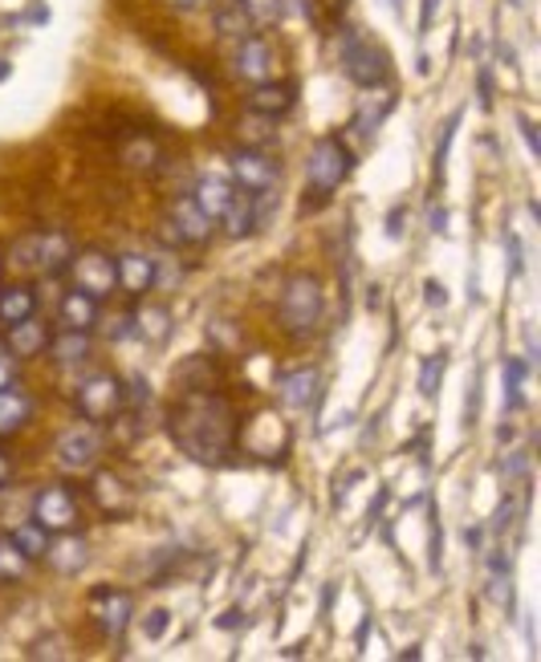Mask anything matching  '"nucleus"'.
Wrapping results in <instances>:
<instances>
[{
    "instance_id": "obj_1",
    "label": "nucleus",
    "mask_w": 541,
    "mask_h": 662,
    "mask_svg": "<svg viewBox=\"0 0 541 662\" xmlns=\"http://www.w3.org/2000/svg\"><path fill=\"white\" fill-rule=\"evenodd\" d=\"M171 443L196 464H225L241 443V419L225 390L216 386H183L167 411Z\"/></svg>"
},
{
    "instance_id": "obj_2",
    "label": "nucleus",
    "mask_w": 541,
    "mask_h": 662,
    "mask_svg": "<svg viewBox=\"0 0 541 662\" xmlns=\"http://www.w3.org/2000/svg\"><path fill=\"white\" fill-rule=\"evenodd\" d=\"M354 171V155L346 151V143L338 134H326V139H317L314 151H310V159H305V176H310V200L305 207H322L330 200V192H338V183Z\"/></svg>"
},
{
    "instance_id": "obj_3",
    "label": "nucleus",
    "mask_w": 541,
    "mask_h": 662,
    "mask_svg": "<svg viewBox=\"0 0 541 662\" xmlns=\"http://www.w3.org/2000/svg\"><path fill=\"white\" fill-rule=\"evenodd\" d=\"M277 313H281V325H286L293 338H310L317 329V322H322V313H326V293H322L317 277L293 273V277L286 280V289H281Z\"/></svg>"
},
{
    "instance_id": "obj_4",
    "label": "nucleus",
    "mask_w": 541,
    "mask_h": 662,
    "mask_svg": "<svg viewBox=\"0 0 541 662\" xmlns=\"http://www.w3.org/2000/svg\"><path fill=\"white\" fill-rule=\"evenodd\" d=\"M70 236L61 232H33L25 240H16L13 252H9V265L21 268V273H29V277H58L65 273L70 265Z\"/></svg>"
},
{
    "instance_id": "obj_5",
    "label": "nucleus",
    "mask_w": 541,
    "mask_h": 662,
    "mask_svg": "<svg viewBox=\"0 0 541 662\" xmlns=\"http://www.w3.org/2000/svg\"><path fill=\"white\" fill-rule=\"evenodd\" d=\"M342 74L362 89H375L387 82L392 74V58H387V49L375 45L371 37H362V33H346L342 37Z\"/></svg>"
},
{
    "instance_id": "obj_6",
    "label": "nucleus",
    "mask_w": 541,
    "mask_h": 662,
    "mask_svg": "<svg viewBox=\"0 0 541 662\" xmlns=\"http://www.w3.org/2000/svg\"><path fill=\"white\" fill-rule=\"evenodd\" d=\"M74 407L86 423H110L127 411V383L115 378V374H94L86 383L77 386Z\"/></svg>"
},
{
    "instance_id": "obj_7",
    "label": "nucleus",
    "mask_w": 541,
    "mask_h": 662,
    "mask_svg": "<svg viewBox=\"0 0 541 662\" xmlns=\"http://www.w3.org/2000/svg\"><path fill=\"white\" fill-rule=\"evenodd\" d=\"M74 289L91 293L94 301H106V297L119 289V273H115V256H106L98 249H86V252H74L70 265H65Z\"/></svg>"
},
{
    "instance_id": "obj_8",
    "label": "nucleus",
    "mask_w": 541,
    "mask_h": 662,
    "mask_svg": "<svg viewBox=\"0 0 541 662\" xmlns=\"http://www.w3.org/2000/svg\"><path fill=\"white\" fill-rule=\"evenodd\" d=\"M53 456L65 471H91L103 459V431L98 423H77V428L61 431L53 443Z\"/></svg>"
},
{
    "instance_id": "obj_9",
    "label": "nucleus",
    "mask_w": 541,
    "mask_h": 662,
    "mask_svg": "<svg viewBox=\"0 0 541 662\" xmlns=\"http://www.w3.org/2000/svg\"><path fill=\"white\" fill-rule=\"evenodd\" d=\"M212 224L204 212L196 207V200H176V204L167 207V220H164V240L171 249H196L212 236Z\"/></svg>"
},
{
    "instance_id": "obj_10",
    "label": "nucleus",
    "mask_w": 541,
    "mask_h": 662,
    "mask_svg": "<svg viewBox=\"0 0 541 662\" xmlns=\"http://www.w3.org/2000/svg\"><path fill=\"white\" fill-rule=\"evenodd\" d=\"M277 179H281V167L277 159H269L265 151H232V183H237V192H249V195H265L277 188Z\"/></svg>"
},
{
    "instance_id": "obj_11",
    "label": "nucleus",
    "mask_w": 541,
    "mask_h": 662,
    "mask_svg": "<svg viewBox=\"0 0 541 662\" xmlns=\"http://www.w3.org/2000/svg\"><path fill=\"white\" fill-rule=\"evenodd\" d=\"M86 605H91L94 622H98V630H103L106 638H122V634H127V626H131V614H135L131 593H127V589H119V586L91 589Z\"/></svg>"
},
{
    "instance_id": "obj_12",
    "label": "nucleus",
    "mask_w": 541,
    "mask_h": 662,
    "mask_svg": "<svg viewBox=\"0 0 541 662\" xmlns=\"http://www.w3.org/2000/svg\"><path fill=\"white\" fill-rule=\"evenodd\" d=\"M33 520L46 532H74L77 529V501L65 484H46L33 501Z\"/></svg>"
},
{
    "instance_id": "obj_13",
    "label": "nucleus",
    "mask_w": 541,
    "mask_h": 662,
    "mask_svg": "<svg viewBox=\"0 0 541 662\" xmlns=\"http://www.w3.org/2000/svg\"><path fill=\"white\" fill-rule=\"evenodd\" d=\"M91 501L103 508V516L122 520V516H131V508H135V488L127 484L122 476H115V471H94Z\"/></svg>"
},
{
    "instance_id": "obj_14",
    "label": "nucleus",
    "mask_w": 541,
    "mask_h": 662,
    "mask_svg": "<svg viewBox=\"0 0 541 662\" xmlns=\"http://www.w3.org/2000/svg\"><path fill=\"white\" fill-rule=\"evenodd\" d=\"M269 195H249V192H237V200H232V207H228L225 216H220V224H225V232L232 236V240H244V236H253L256 228H261V220H265V207H269Z\"/></svg>"
},
{
    "instance_id": "obj_15",
    "label": "nucleus",
    "mask_w": 541,
    "mask_h": 662,
    "mask_svg": "<svg viewBox=\"0 0 541 662\" xmlns=\"http://www.w3.org/2000/svg\"><path fill=\"white\" fill-rule=\"evenodd\" d=\"M41 561H49V565H53V574L77 577L82 569H86V561H91V545H86V537H77V529L74 532H58V537L49 541L46 557H41Z\"/></svg>"
},
{
    "instance_id": "obj_16",
    "label": "nucleus",
    "mask_w": 541,
    "mask_h": 662,
    "mask_svg": "<svg viewBox=\"0 0 541 662\" xmlns=\"http://www.w3.org/2000/svg\"><path fill=\"white\" fill-rule=\"evenodd\" d=\"M317 386H322V374H317L314 366L289 370V374L277 378V398H281V407H289V411H305V407H314Z\"/></svg>"
},
{
    "instance_id": "obj_17",
    "label": "nucleus",
    "mask_w": 541,
    "mask_h": 662,
    "mask_svg": "<svg viewBox=\"0 0 541 662\" xmlns=\"http://www.w3.org/2000/svg\"><path fill=\"white\" fill-rule=\"evenodd\" d=\"M115 273H119V289L127 297H143L155 289V261L143 252H122L115 256Z\"/></svg>"
},
{
    "instance_id": "obj_18",
    "label": "nucleus",
    "mask_w": 541,
    "mask_h": 662,
    "mask_svg": "<svg viewBox=\"0 0 541 662\" xmlns=\"http://www.w3.org/2000/svg\"><path fill=\"white\" fill-rule=\"evenodd\" d=\"M232 65H237V77L253 82V86L269 82V77H273V49H269V41H261V37H244L241 49H237V58H232Z\"/></svg>"
},
{
    "instance_id": "obj_19",
    "label": "nucleus",
    "mask_w": 541,
    "mask_h": 662,
    "mask_svg": "<svg viewBox=\"0 0 541 662\" xmlns=\"http://www.w3.org/2000/svg\"><path fill=\"white\" fill-rule=\"evenodd\" d=\"M33 419V395L21 386H0V440H9L16 431H25Z\"/></svg>"
},
{
    "instance_id": "obj_20",
    "label": "nucleus",
    "mask_w": 541,
    "mask_h": 662,
    "mask_svg": "<svg viewBox=\"0 0 541 662\" xmlns=\"http://www.w3.org/2000/svg\"><path fill=\"white\" fill-rule=\"evenodd\" d=\"M293 103H298V86H293V82H261V86H253V94H249V106H253V115L261 118L289 115Z\"/></svg>"
},
{
    "instance_id": "obj_21",
    "label": "nucleus",
    "mask_w": 541,
    "mask_h": 662,
    "mask_svg": "<svg viewBox=\"0 0 541 662\" xmlns=\"http://www.w3.org/2000/svg\"><path fill=\"white\" fill-rule=\"evenodd\" d=\"M49 346V329L46 322H37V313L25 317V322L9 325V334H4V350L13 353V358H37V353H46Z\"/></svg>"
},
{
    "instance_id": "obj_22",
    "label": "nucleus",
    "mask_w": 541,
    "mask_h": 662,
    "mask_svg": "<svg viewBox=\"0 0 541 662\" xmlns=\"http://www.w3.org/2000/svg\"><path fill=\"white\" fill-rule=\"evenodd\" d=\"M103 301H94L91 293H82V289H70V293L61 297V329H82V334H91L94 325H98V317H103V310H98Z\"/></svg>"
},
{
    "instance_id": "obj_23",
    "label": "nucleus",
    "mask_w": 541,
    "mask_h": 662,
    "mask_svg": "<svg viewBox=\"0 0 541 662\" xmlns=\"http://www.w3.org/2000/svg\"><path fill=\"white\" fill-rule=\"evenodd\" d=\"M196 207L208 216V220H220L228 207H232V200H237V183L232 179H220V176H204L196 183Z\"/></svg>"
},
{
    "instance_id": "obj_24",
    "label": "nucleus",
    "mask_w": 541,
    "mask_h": 662,
    "mask_svg": "<svg viewBox=\"0 0 541 662\" xmlns=\"http://www.w3.org/2000/svg\"><path fill=\"white\" fill-rule=\"evenodd\" d=\"M37 313L33 285H0V325H16Z\"/></svg>"
},
{
    "instance_id": "obj_25",
    "label": "nucleus",
    "mask_w": 541,
    "mask_h": 662,
    "mask_svg": "<svg viewBox=\"0 0 541 662\" xmlns=\"http://www.w3.org/2000/svg\"><path fill=\"white\" fill-rule=\"evenodd\" d=\"M46 350L53 353L58 366H77V362L91 358V334H82V329H61L58 338H49Z\"/></svg>"
},
{
    "instance_id": "obj_26",
    "label": "nucleus",
    "mask_w": 541,
    "mask_h": 662,
    "mask_svg": "<svg viewBox=\"0 0 541 662\" xmlns=\"http://www.w3.org/2000/svg\"><path fill=\"white\" fill-rule=\"evenodd\" d=\"M131 317H135V334L143 341H151V346H164V341L171 338V313H167L164 305L139 310V313H131Z\"/></svg>"
},
{
    "instance_id": "obj_27",
    "label": "nucleus",
    "mask_w": 541,
    "mask_h": 662,
    "mask_svg": "<svg viewBox=\"0 0 541 662\" xmlns=\"http://www.w3.org/2000/svg\"><path fill=\"white\" fill-rule=\"evenodd\" d=\"M9 537H13V545L21 549V553H25V557H29V561H41V557H46V549H49V532L41 529L37 520H25V525H16V529L9 532Z\"/></svg>"
},
{
    "instance_id": "obj_28",
    "label": "nucleus",
    "mask_w": 541,
    "mask_h": 662,
    "mask_svg": "<svg viewBox=\"0 0 541 662\" xmlns=\"http://www.w3.org/2000/svg\"><path fill=\"white\" fill-rule=\"evenodd\" d=\"M521 386H526V362H521V358H505V407H509V411H521V407H526Z\"/></svg>"
},
{
    "instance_id": "obj_29",
    "label": "nucleus",
    "mask_w": 541,
    "mask_h": 662,
    "mask_svg": "<svg viewBox=\"0 0 541 662\" xmlns=\"http://www.w3.org/2000/svg\"><path fill=\"white\" fill-rule=\"evenodd\" d=\"M29 569V557L13 545V537H0V581H21V574Z\"/></svg>"
},
{
    "instance_id": "obj_30",
    "label": "nucleus",
    "mask_w": 541,
    "mask_h": 662,
    "mask_svg": "<svg viewBox=\"0 0 541 662\" xmlns=\"http://www.w3.org/2000/svg\"><path fill=\"white\" fill-rule=\"evenodd\" d=\"M241 4V13L249 16V25H273V21H281L286 16V0H237Z\"/></svg>"
},
{
    "instance_id": "obj_31",
    "label": "nucleus",
    "mask_w": 541,
    "mask_h": 662,
    "mask_svg": "<svg viewBox=\"0 0 541 662\" xmlns=\"http://www.w3.org/2000/svg\"><path fill=\"white\" fill-rule=\"evenodd\" d=\"M392 106H395V98H383V103H366L359 115H354V131H359L362 139H371V134L378 131V122L392 115Z\"/></svg>"
},
{
    "instance_id": "obj_32",
    "label": "nucleus",
    "mask_w": 541,
    "mask_h": 662,
    "mask_svg": "<svg viewBox=\"0 0 541 662\" xmlns=\"http://www.w3.org/2000/svg\"><path fill=\"white\" fill-rule=\"evenodd\" d=\"M216 29H220V33H241V37H249V33H253V25H249V16L241 13V4H237V0H228L225 9L216 13Z\"/></svg>"
},
{
    "instance_id": "obj_33",
    "label": "nucleus",
    "mask_w": 541,
    "mask_h": 662,
    "mask_svg": "<svg viewBox=\"0 0 541 662\" xmlns=\"http://www.w3.org/2000/svg\"><path fill=\"white\" fill-rule=\"evenodd\" d=\"M29 659L33 662H41V659H70V650H65V638H61V634H46V638L29 642Z\"/></svg>"
},
{
    "instance_id": "obj_34",
    "label": "nucleus",
    "mask_w": 541,
    "mask_h": 662,
    "mask_svg": "<svg viewBox=\"0 0 541 662\" xmlns=\"http://www.w3.org/2000/svg\"><path fill=\"white\" fill-rule=\"evenodd\" d=\"M448 366V353H432L428 362H423V374H420V390L428 398H436V383H440V370Z\"/></svg>"
},
{
    "instance_id": "obj_35",
    "label": "nucleus",
    "mask_w": 541,
    "mask_h": 662,
    "mask_svg": "<svg viewBox=\"0 0 541 662\" xmlns=\"http://www.w3.org/2000/svg\"><path fill=\"white\" fill-rule=\"evenodd\" d=\"M456 127H460V110L448 118V127H444V134H440V143H436V183L444 179V159H448V147H452V134H456Z\"/></svg>"
},
{
    "instance_id": "obj_36",
    "label": "nucleus",
    "mask_w": 541,
    "mask_h": 662,
    "mask_svg": "<svg viewBox=\"0 0 541 662\" xmlns=\"http://www.w3.org/2000/svg\"><path fill=\"white\" fill-rule=\"evenodd\" d=\"M167 622H171V614H167V610H151L147 618H143V634H147L151 642H159V638L167 634Z\"/></svg>"
},
{
    "instance_id": "obj_37",
    "label": "nucleus",
    "mask_w": 541,
    "mask_h": 662,
    "mask_svg": "<svg viewBox=\"0 0 541 662\" xmlns=\"http://www.w3.org/2000/svg\"><path fill=\"white\" fill-rule=\"evenodd\" d=\"M106 334H110V341H127L131 334H135V317H131V313H122V317H115V322H110V329H106Z\"/></svg>"
},
{
    "instance_id": "obj_38",
    "label": "nucleus",
    "mask_w": 541,
    "mask_h": 662,
    "mask_svg": "<svg viewBox=\"0 0 541 662\" xmlns=\"http://www.w3.org/2000/svg\"><path fill=\"white\" fill-rule=\"evenodd\" d=\"M477 407H481V374L472 378V386H468V407H465V428H472V414H477Z\"/></svg>"
},
{
    "instance_id": "obj_39",
    "label": "nucleus",
    "mask_w": 541,
    "mask_h": 662,
    "mask_svg": "<svg viewBox=\"0 0 541 662\" xmlns=\"http://www.w3.org/2000/svg\"><path fill=\"white\" fill-rule=\"evenodd\" d=\"M244 131H253V143H261V147H269L273 143V131H269V118H265V122H244Z\"/></svg>"
},
{
    "instance_id": "obj_40",
    "label": "nucleus",
    "mask_w": 541,
    "mask_h": 662,
    "mask_svg": "<svg viewBox=\"0 0 541 662\" xmlns=\"http://www.w3.org/2000/svg\"><path fill=\"white\" fill-rule=\"evenodd\" d=\"M13 370H16V358L4 350V341H0V386L13 383Z\"/></svg>"
},
{
    "instance_id": "obj_41",
    "label": "nucleus",
    "mask_w": 541,
    "mask_h": 662,
    "mask_svg": "<svg viewBox=\"0 0 541 662\" xmlns=\"http://www.w3.org/2000/svg\"><path fill=\"white\" fill-rule=\"evenodd\" d=\"M509 268H513V277H521V268H526V261H521V240L509 232Z\"/></svg>"
},
{
    "instance_id": "obj_42",
    "label": "nucleus",
    "mask_w": 541,
    "mask_h": 662,
    "mask_svg": "<svg viewBox=\"0 0 541 662\" xmlns=\"http://www.w3.org/2000/svg\"><path fill=\"white\" fill-rule=\"evenodd\" d=\"M517 127H521V134H526V143L533 155H541V143H538V131H533V122H529L526 115H517Z\"/></svg>"
},
{
    "instance_id": "obj_43",
    "label": "nucleus",
    "mask_w": 541,
    "mask_h": 662,
    "mask_svg": "<svg viewBox=\"0 0 541 662\" xmlns=\"http://www.w3.org/2000/svg\"><path fill=\"white\" fill-rule=\"evenodd\" d=\"M481 106H493V82H489V65H481Z\"/></svg>"
},
{
    "instance_id": "obj_44",
    "label": "nucleus",
    "mask_w": 541,
    "mask_h": 662,
    "mask_svg": "<svg viewBox=\"0 0 541 662\" xmlns=\"http://www.w3.org/2000/svg\"><path fill=\"white\" fill-rule=\"evenodd\" d=\"M428 301H432V305H444V301H448V293L440 289L436 280H428Z\"/></svg>"
},
{
    "instance_id": "obj_45",
    "label": "nucleus",
    "mask_w": 541,
    "mask_h": 662,
    "mask_svg": "<svg viewBox=\"0 0 541 662\" xmlns=\"http://www.w3.org/2000/svg\"><path fill=\"white\" fill-rule=\"evenodd\" d=\"M241 626V610H228L225 618H220V630H237Z\"/></svg>"
},
{
    "instance_id": "obj_46",
    "label": "nucleus",
    "mask_w": 541,
    "mask_h": 662,
    "mask_svg": "<svg viewBox=\"0 0 541 662\" xmlns=\"http://www.w3.org/2000/svg\"><path fill=\"white\" fill-rule=\"evenodd\" d=\"M444 228H448V212L432 207V232H444Z\"/></svg>"
},
{
    "instance_id": "obj_47",
    "label": "nucleus",
    "mask_w": 541,
    "mask_h": 662,
    "mask_svg": "<svg viewBox=\"0 0 541 662\" xmlns=\"http://www.w3.org/2000/svg\"><path fill=\"white\" fill-rule=\"evenodd\" d=\"M432 16H436V0H423V16H420V25H423V29L432 25Z\"/></svg>"
},
{
    "instance_id": "obj_48",
    "label": "nucleus",
    "mask_w": 541,
    "mask_h": 662,
    "mask_svg": "<svg viewBox=\"0 0 541 662\" xmlns=\"http://www.w3.org/2000/svg\"><path fill=\"white\" fill-rule=\"evenodd\" d=\"M9 476H13V464H9V456L0 452V488L9 484Z\"/></svg>"
},
{
    "instance_id": "obj_49",
    "label": "nucleus",
    "mask_w": 541,
    "mask_h": 662,
    "mask_svg": "<svg viewBox=\"0 0 541 662\" xmlns=\"http://www.w3.org/2000/svg\"><path fill=\"white\" fill-rule=\"evenodd\" d=\"M465 541H468L472 549H481V529H468V532H465Z\"/></svg>"
},
{
    "instance_id": "obj_50",
    "label": "nucleus",
    "mask_w": 541,
    "mask_h": 662,
    "mask_svg": "<svg viewBox=\"0 0 541 662\" xmlns=\"http://www.w3.org/2000/svg\"><path fill=\"white\" fill-rule=\"evenodd\" d=\"M204 0H176V9H183V13H192V9H200Z\"/></svg>"
},
{
    "instance_id": "obj_51",
    "label": "nucleus",
    "mask_w": 541,
    "mask_h": 662,
    "mask_svg": "<svg viewBox=\"0 0 541 662\" xmlns=\"http://www.w3.org/2000/svg\"><path fill=\"white\" fill-rule=\"evenodd\" d=\"M4 77H9V61H0V82H4Z\"/></svg>"
},
{
    "instance_id": "obj_52",
    "label": "nucleus",
    "mask_w": 541,
    "mask_h": 662,
    "mask_svg": "<svg viewBox=\"0 0 541 662\" xmlns=\"http://www.w3.org/2000/svg\"><path fill=\"white\" fill-rule=\"evenodd\" d=\"M387 4H392V9H399V0H387Z\"/></svg>"
}]
</instances>
